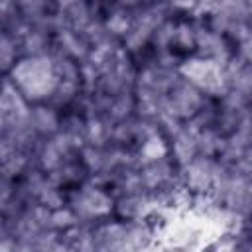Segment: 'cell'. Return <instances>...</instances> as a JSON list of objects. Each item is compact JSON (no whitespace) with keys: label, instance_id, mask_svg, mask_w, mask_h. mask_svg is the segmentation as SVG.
<instances>
[{"label":"cell","instance_id":"obj_4","mask_svg":"<svg viewBox=\"0 0 252 252\" xmlns=\"http://www.w3.org/2000/svg\"><path fill=\"white\" fill-rule=\"evenodd\" d=\"M217 173H219V159L205 156H197L193 161H189L185 167L179 169L181 185L191 195H211L217 181Z\"/></svg>","mask_w":252,"mask_h":252},{"label":"cell","instance_id":"obj_6","mask_svg":"<svg viewBox=\"0 0 252 252\" xmlns=\"http://www.w3.org/2000/svg\"><path fill=\"white\" fill-rule=\"evenodd\" d=\"M30 126L37 138H51L61 130V112L49 106L47 102L43 104H32L30 108Z\"/></svg>","mask_w":252,"mask_h":252},{"label":"cell","instance_id":"obj_2","mask_svg":"<svg viewBox=\"0 0 252 252\" xmlns=\"http://www.w3.org/2000/svg\"><path fill=\"white\" fill-rule=\"evenodd\" d=\"M179 75L183 79H187L191 85H195L207 96L220 98L226 93L224 65H219V63H215L211 59H203V57L191 55L181 63Z\"/></svg>","mask_w":252,"mask_h":252},{"label":"cell","instance_id":"obj_3","mask_svg":"<svg viewBox=\"0 0 252 252\" xmlns=\"http://www.w3.org/2000/svg\"><path fill=\"white\" fill-rule=\"evenodd\" d=\"M207 98L209 96L205 93H201L195 85H191L187 79L179 75L173 87L165 94V114L181 122H189L199 114Z\"/></svg>","mask_w":252,"mask_h":252},{"label":"cell","instance_id":"obj_5","mask_svg":"<svg viewBox=\"0 0 252 252\" xmlns=\"http://www.w3.org/2000/svg\"><path fill=\"white\" fill-rule=\"evenodd\" d=\"M167 148H169V158L173 159V163L179 169L185 167L189 161H193L199 156V150H197V130L189 122H185L167 140Z\"/></svg>","mask_w":252,"mask_h":252},{"label":"cell","instance_id":"obj_7","mask_svg":"<svg viewBox=\"0 0 252 252\" xmlns=\"http://www.w3.org/2000/svg\"><path fill=\"white\" fill-rule=\"evenodd\" d=\"M22 59L20 53V43L14 35L10 33H0V67H2V75H8L14 65Z\"/></svg>","mask_w":252,"mask_h":252},{"label":"cell","instance_id":"obj_1","mask_svg":"<svg viewBox=\"0 0 252 252\" xmlns=\"http://www.w3.org/2000/svg\"><path fill=\"white\" fill-rule=\"evenodd\" d=\"M30 104H43L55 93L59 79L55 73L53 55L22 57L14 69L4 75Z\"/></svg>","mask_w":252,"mask_h":252}]
</instances>
